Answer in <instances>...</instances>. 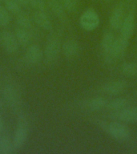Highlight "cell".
Returning a JSON list of instances; mask_svg holds the SVG:
<instances>
[{
  "mask_svg": "<svg viewBox=\"0 0 137 154\" xmlns=\"http://www.w3.org/2000/svg\"><path fill=\"white\" fill-rule=\"evenodd\" d=\"M129 104V100L126 98H123V97H119V98H115L110 102H108V104L106 106V108L108 111L111 112H117V111L122 110L123 108L128 107Z\"/></svg>",
  "mask_w": 137,
  "mask_h": 154,
  "instance_id": "18",
  "label": "cell"
},
{
  "mask_svg": "<svg viewBox=\"0 0 137 154\" xmlns=\"http://www.w3.org/2000/svg\"><path fill=\"white\" fill-rule=\"evenodd\" d=\"M2 1H3V0H0V5H1V3H2Z\"/></svg>",
  "mask_w": 137,
  "mask_h": 154,
  "instance_id": "30",
  "label": "cell"
},
{
  "mask_svg": "<svg viewBox=\"0 0 137 154\" xmlns=\"http://www.w3.org/2000/svg\"><path fill=\"white\" fill-rule=\"evenodd\" d=\"M127 88V84L124 80H112L103 84L101 87V91L107 95L115 96L126 91Z\"/></svg>",
  "mask_w": 137,
  "mask_h": 154,
  "instance_id": "7",
  "label": "cell"
},
{
  "mask_svg": "<svg viewBox=\"0 0 137 154\" xmlns=\"http://www.w3.org/2000/svg\"><path fill=\"white\" fill-rule=\"evenodd\" d=\"M99 24V17L97 12L93 9H87L79 18V25L82 28L87 31H94Z\"/></svg>",
  "mask_w": 137,
  "mask_h": 154,
  "instance_id": "4",
  "label": "cell"
},
{
  "mask_svg": "<svg viewBox=\"0 0 137 154\" xmlns=\"http://www.w3.org/2000/svg\"><path fill=\"white\" fill-rule=\"evenodd\" d=\"M124 7L120 3L113 9L109 19V23L113 30H120L124 19Z\"/></svg>",
  "mask_w": 137,
  "mask_h": 154,
  "instance_id": "10",
  "label": "cell"
},
{
  "mask_svg": "<svg viewBox=\"0 0 137 154\" xmlns=\"http://www.w3.org/2000/svg\"><path fill=\"white\" fill-rule=\"evenodd\" d=\"M10 20H11V17H10L9 11L6 7L0 5V26H7L9 24Z\"/></svg>",
  "mask_w": 137,
  "mask_h": 154,
  "instance_id": "25",
  "label": "cell"
},
{
  "mask_svg": "<svg viewBox=\"0 0 137 154\" xmlns=\"http://www.w3.org/2000/svg\"><path fill=\"white\" fill-rule=\"evenodd\" d=\"M14 145L13 142L7 137H0V152L4 154H9L13 151Z\"/></svg>",
  "mask_w": 137,
  "mask_h": 154,
  "instance_id": "21",
  "label": "cell"
},
{
  "mask_svg": "<svg viewBox=\"0 0 137 154\" xmlns=\"http://www.w3.org/2000/svg\"><path fill=\"white\" fill-rule=\"evenodd\" d=\"M47 5L52 13L59 19L60 21H67L66 10L63 8L59 0H47Z\"/></svg>",
  "mask_w": 137,
  "mask_h": 154,
  "instance_id": "15",
  "label": "cell"
},
{
  "mask_svg": "<svg viewBox=\"0 0 137 154\" xmlns=\"http://www.w3.org/2000/svg\"><path fill=\"white\" fill-rule=\"evenodd\" d=\"M60 3L62 4L66 11L68 12H75L78 8L79 1L78 0H59Z\"/></svg>",
  "mask_w": 137,
  "mask_h": 154,
  "instance_id": "24",
  "label": "cell"
},
{
  "mask_svg": "<svg viewBox=\"0 0 137 154\" xmlns=\"http://www.w3.org/2000/svg\"><path fill=\"white\" fill-rule=\"evenodd\" d=\"M115 40V36L111 31H108L103 34L101 41V48H102L103 59L108 63H113L116 60L112 53Z\"/></svg>",
  "mask_w": 137,
  "mask_h": 154,
  "instance_id": "3",
  "label": "cell"
},
{
  "mask_svg": "<svg viewBox=\"0 0 137 154\" xmlns=\"http://www.w3.org/2000/svg\"><path fill=\"white\" fill-rule=\"evenodd\" d=\"M0 44L8 53H14L19 48V43L15 36L7 31L0 33Z\"/></svg>",
  "mask_w": 137,
  "mask_h": 154,
  "instance_id": "8",
  "label": "cell"
},
{
  "mask_svg": "<svg viewBox=\"0 0 137 154\" xmlns=\"http://www.w3.org/2000/svg\"><path fill=\"white\" fill-rule=\"evenodd\" d=\"M15 38L20 45L27 46L31 42V35L27 30L19 27L15 30Z\"/></svg>",
  "mask_w": 137,
  "mask_h": 154,
  "instance_id": "19",
  "label": "cell"
},
{
  "mask_svg": "<svg viewBox=\"0 0 137 154\" xmlns=\"http://www.w3.org/2000/svg\"><path fill=\"white\" fill-rule=\"evenodd\" d=\"M3 96L5 101L11 108H17L20 103V95L18 89L11 84H7L4 87Z\"/></svg>",
  "mask_w": 137,
  "mask_h": 154,
  "instance_id": "9",
  "label": "cell"
},
{
  "mask_svg": "<svg viewBox=\"0 0 137 154\" xmlns=\"http://www.w3.org/2000/svg\"><path fill=\"white\" fill-rule=\"evenodd\" d=\"M2 108V103L1 102V100H0V109Z\"/></svg>",
  "mask_w": 137,
  "mask_h": 154,
  "instance_id": "29",
  "label": "cell"
},
{
  "mask_svg": "<svg viewBox=\"0 0 137 154\" xmlns=\"http://www.w3.org/2000/svg\"><path fill=\"white\" fill-rule=\"evenodd\" d=\"M28 129H27V123L24 118H20L18 123L15 132H14V139H13V145L14 149L18 150L23 146L27 138Z\"/></svg>",
  "mask_w": 137,
  "mask_h": 154,
  "instance_id": "5",
  "label": "cell"
},
{
  "mask_svg": "<svg viewBox=\"0 0 137 154\" xmlns=\"http://www.w3.org/2000/svg\"><path fill=\"white\" fill-rule=\"evenodd\" d=\"M123 74L129 77L137 76V63H125L121 67Z\"/></svg>",
  "mask_w": 137,
  "mask_h": 154,
  "instance_id": "20",
  "label": "cell"
},
{
  "mask_svg": "<svg viewBox=\"0 0 137 154\" xmlns=\"http://www.w3.org/2000/svg\"><path fill=\"white\" fill-rule=\"evenodd\" d=\"M36 11H44L46 4L43 0H30V4Z\"/></svg>",
  "mask_w": 137,
  "mask_h": 154,
  "instance_id": "26",
  "label": "cell"
},
{
  "mask_svg": "<svg viewBox=\"0 0 137 154\" xmlns=\"http://www.w3.org/2000/svg\"><path fill=\"white\" fill-rule=\"evenodd\" d=\"M80 47L79 43L75 39L70 38L65 41L62 46V51L65 57L67 59H73L79 55Z\"/></svg>",
  "mask_w": 137,
  "mask_h": 154,
  "instance_id": "12",
  "label": "cell"
},
{
  "mask_svg": "<svg viewBox=\"0 0 137 154\" xmlns=\"http://www.w3.org/2000/svg\"><path fill=\"white\" fill-rule=\"evenodd\" d=\"M111 118L117 121L127 123H137V108H127L114 112L111 115Z\"/></svg>",
  "mask_w": 137,
  "mask_h": 154,
  "instance_id": "6",
  "label": "cell"
},
{
  "mask_svg": "<svg viewBox=\"0 0 137 154\" xmlns=\"http://www.w3.org/2000/svg\"><path fill=\"white\" fill-rule=\"evenodd\" d=\"M100 126L110 135L111 137L119 141H125L129 139L130 131L128 128L122 123L119 121H113V122L106 124L104 122L98 121Z\"/></svg>",
  "mask_w": 137,
  "mask_h": 154,
  "instance_id": "1",
  "label": "cell"
},
{
  "mask_svg": "<svg viewBox=\"0 0 137 154\" xmlns=\"http://www.w3.org/2000/svg\"><path fill=\"white\" fill-rule=\"evenodd\" d=\"M17 15L18 16H17L16 22L19 27L26 29V30H29V29H31L32 27V23H31V19H30V18L26 14L19 13Z\"/></svg>",
  "mask_w": 137,
  "mask_h": 154,
  "instance_id": "22",
  "label": "cell"
},
{
  "mask_svg": "<svg viewBox=\"0 0 137 154\" xmlns=\"http://www.w3.org/2000/svg\"><path fill=\"white\" fill-rule=\"evenodd\" d=\"M43 57V52L39 46L33 44L30 46L26 52V59L30 63H38Z\"/></svg>",
  "mask_w": 137,
  "mask_h": 154,
  "instance_id": "14",
  "label": "cell"
},
{
  "mask_svg": "<svg viewBox=\"0 0 137 154\" xmlns=\"http://www.w3.org/2000/svg\"><path fill=\"white\" fill-rule=\"evenodd\" d=\"M120 35L129 39L134 33L135 30V15L133 12H129L124 17L122 26L120 27Z\"/></svg>",
  "mask_w": 137,
  "mask_h": 154,
  "instance_id": "11",
  "label": "cell"
},
{
  "mask_svg": "<svg viewBox=\"0 0 137 154\" xmlns=\"http://www.w3.org/2000/svg\"><path fill=\"white\" fill-rule=\"evenodd\" d=\"M108 104V100L103 96H97L89 100L85 103V108L92 112L99 111L106 108Z\"/></svg>",
  "mask_w": 137,
  "mask_h": 154,
  "instance_id": "17",
  "label": "cell"
},
{
  "mask_svg": "<svg viewBox=\"0 0 137 154\" xmlns=\"http://www.w3.org/2000/svg\"><path fill=\"white\" fill-rule=\"evenodd\" d=\"M16 1L20 6H23V7L30 4V0H16Z\"/></svg>",
  "mask_w": 137,
  "mask_h": 154,
  "instance_id": "27",
  "label": "cell"
},
{
  "mask_svg": "<svg viewBox=\"0 0 137 154\" xmlns=\"http://www.w3.org/2000/svg\"><path fill=\"white\" fill-rule=\"evenodd\" d=\"M61 50V43L59 37L53 35L49 38L46 43L44 55L48 63H54L57 60Z\"/></svg>",
  "mask_w": 137,
  "mask_h": 154,
  "instance_id": "2",
  "label": "cell"
},
{
  "mask_svg": "<svg viewBox=\"0 0 137 154\" xmlns=\"http://www.w3.org/2000/svg\"><path fill=\"white\" fill-rule=\"evenodd\" d=\"M34 20L37 23V25L40 26L41 28H43V30L45 31L52 30V23L44 11H36L34 14Z\"/></svg>",
  "mask_w": 137,
  "mask_h": 154,
  "instance_id": "16",
  "label": "cell"
},
{
  "mask_svg": "<svg viewBox=\"0 0 137 154\" xmlns=\"http://www.w3.org/2000/svg\"><path fill=\"white\" fill-rule=\"evenodd\" d=\"M128 41H129L128 38H125L122 35L119 36L118 38H115L112 50L113 55L115 58V60L120 59L124 55L127 46H128Z\"/></svg>",
  "mask_w": 137,
  "mask_h": 154,
  "instance_id": "13",
  "label": "cell"
},
{
  "mask_svg": "<svg viewBox=\"0 0 137 154\" xmlns=\"http://www.w3.org/2000/svg\"><path fill=\"white\" fill-rule=\"evenodd\" d=\"M5 7L11 13L19 14L21 13V6L18 3L16 0H3Z\"/></svg>",
  "mask_w": 137,
  "mask_h": 154,
  "instance_id": "23",
  "label": "cell"
},
{
  "mask_svg": "<svg viewBox=\"0 0 137 154\" xmlns=\"http://www.w3.org/2000/svg\"><path fill=\"white\" fill-rule=\"evenodd\" d=\"M3 127H4V124H3V121H2V119L0 118V132L2 131V129H3Z\"/></svg>",
  "mask_w": 137,
  "mask_h": 154,
  "instance_id": "28",
  "label": "cell"
}]
</instances>
